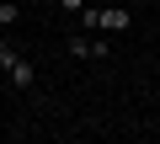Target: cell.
Listing matches in <instances>:
<instances>
[{
    "label": "cell",
    "mask_w": 160,
    "mask_h": 144,
    "mask_svg": "<svg viewBox=\"0 0 160 144\" xmlns=\"http://www.w3.org/2000/svg\"><path fill=\"white\" fill-rule=\"evenodd\" d=\"M128 27H133V11H128V6H107V11H102V32H118V37H123Z\"/></svg>",
    "instance_id": "cell-1"
},
{
    "label": "cell",
    "mask_w": 160,
    "mask_h": 144,
    "mask_svg": "<svg viewBox=\"0 0 160 144\" xmlns=\"http://www.w3.org/2000/svg\"><path fill=\"white\" fill-rule=\"evenodd\" d=\"M80 27L96 37V32H102V6H91V0H86V6H80Z\"/></svg>",
    "instance_id": "cell-2"
},
{
    "label": "cell",
    "mask_w": 160,
    "mask_h": 144,
    "mask_svg": "<svg viewBox=\"0 0 160 144\" xmlns=\"http://www.w3.org/2000/svg\"><path fill=\"white\" fill-rule=\"evenodd\" d=\"M6 75H11V86H22V91H32V64H27V59H16V64L6 69Z\"/></svg>",
    "instance_id": "cell-3"
},
{
    "label": "cell",
    "mask_w": 160,
    "mask_h": 144,
    "mask_svg": "<svg viewBox=\"0 0 160 144\" xmlns=\"http://www.w3.org/2000/svg\"><path fill=\"white\" fill-rule=\"evenodd\" d=\"M64 53H69V59H91V32L69 37V43H64Z\"/></svg>",
    "instance_id": "cell-4"
},
{
    "label": "cell",
    "mask_w": 160,
    "mask_h": 144,
    "mask_svg": "<svg viewBox=\"0 0 160 144\" xmlns=\"http://www.w3.org/2000/svg\"><path fill=\"white\" fill-rule=\"evenodd\" d=\"M22 22V6H16V0H0V27H16Z\"/></svg>",
    "instance_id": "cell-5"
},
{
    "label": "cell",
    "mask_w": 160,
    "mask_h": 144,
    "mask_svg": "<svg viewBox=\"0 0 160 144\" xmlns=\"http://www.w3.org/2000/svg\"><path fill=\"white\" fill-rule=\"evenodd\" d=\"M91 59H112V43H102V32L91 37Z\"/></svg>",
    "instance_id": "cell-6"
},
{
    "label": "cell",
    "mask_w": 160,
    "mask_h": 144,
    "mask_svg": "<svg viewBox=\"0 0 160 144\" xmlns=\"http://www.w3.org/2000/svg\"><path fill=\"white\" fill-rule=\"evenodd\" d=\"M16 59H22V53H16V48H11V43H0V69H11V64H16Z\"/></svg>",
    "instance_id": "cell-7"
},
{
    "label": "cell",
    "mask_w": 160,
    "mask_h": 144,
    "mask_svg": "<svg viewBox=\"0 0 160 144\" xmlns=\"http://www.w3.org/2000/svg\"><path fill=\"white\" fill-rule=\"evenodd\" d=\"M80 6H86V0H59V11H64V16H80Z\"/></svg>",
    "instance_id": "cell-8"
}]
</instances>
